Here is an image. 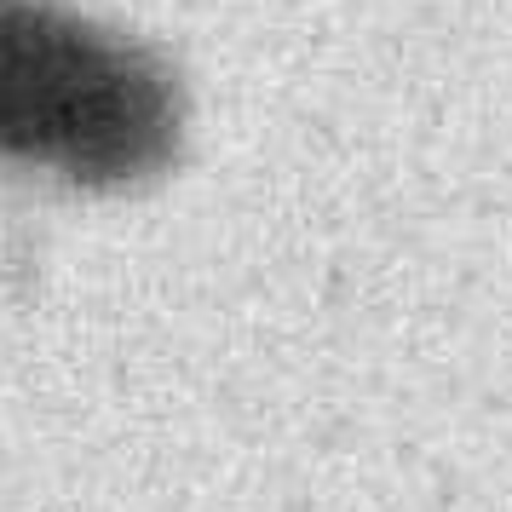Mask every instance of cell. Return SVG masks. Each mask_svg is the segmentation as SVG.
Listing matches in <instances>:
<instances>
[{
    "label": "cell",
    "mask_w": 512,
    "mask_h": 512,
    "mask_svg": "<svg viewBox=\"0 0 512 512\" xmlns=\"http://www.w3.org/2000/svg\"><path fill=\"white\" fill-rule=\"evenodd\" d=\"M173 98L144 52L52 6H0V150L75 179L162 162Z\"/></svg>",
    "instance_id": "obj_1"
}]
</instances>
